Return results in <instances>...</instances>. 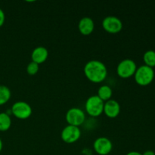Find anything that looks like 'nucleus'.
Returning <instances> with one entry per match:
<instances>
[{
    "mask_svg": "<svg viewBox=\"0 0 155 155\" xmlns=\"http://www.w3.org/2000/svg\"><path fill=\"white\" fill-rule=\"evenodd\" d=\"M84 74L86 78L92 83H100L105 80L107 69L104 63L98 60H91L84 67Z\"/></svg>",
    "mask_w": 155,
    "mask_h": 155,
    "instance_id": "1",
    "label": "nucleus"
},
{
    "mask_svg": "<svg viewBox=\"0 0 155 155\" xmlns=\"http://www.w3.org/2000/svg\"><path fill=\"white\" fill-rule=\"evenodd\" d=\"M135 81L141 86H146L151 84L154 78V71L152 68L142 65L137 68L134 74Z\"/></svg>",
    "mask_w": 155,
    "mask_h": 155,
    "instance_id": "2",
    "label": "nucleus"
},
{
    "mask_svg": "<svg viewBox=\"0 0 155 155\" xmlns=\"http://www.w3.org/2000/svg\"><path fill=\"white\" fill-rule=\"evenodd\" d=\"M104 102L98 95H92L86 100L85 108L89 116L97 117L104 111Z\"/></svg>",
    "mask_w": 155,
    "mask_h": 155,
    "instance_id": "3",
    "label": "nucleus"
},
{
    "mask_svg": "<svg viewBox=\"0 0 155 155\" xmlns=\"http://www.w3.org/2000/svg\"><path fill=\"white\" fill-rule=\"evenodd\" d=\"M137 70L136 62L130 58L124 59L118 64L117 67V74L120 77L124 79L130 78L134 76Z\"/></svg>",
    "mask_w": 155,
    "mask_h": 155,
    "instance_id": "4",
    "label": "nucleus"
},
{
    "mask_svg": "<svg viewBox=\"0 0 155 155\" xmlns=\"http://www.w3.org/2000/svg\"><path fill=\"white\" fill-rule=\"evenodd\" d=\"M65 118L68 125L79 127L84 123L86 115L82 109L79 107H72L68 110L65 115Z\"/></svg>",
    "mask_w": 155,
    "mask_h": 155,
    "instance_id": "5",
    "label": "nucleus"
},
{
    "mask_svg": "<svg viewBox=\"0 0 155 155\" xmlns=\"http://www.w3.org/2000/svg\"><path fill=\"white\" fill-rule=\"evenodd\" d=\"M32 107L25 101H17L12 105V113L15 117L20 120H26L32 114Z\"/></svg>",
    "mask_w": 155,
    "mask_h": 155,
    "instance_id": "6",
    "label": "nucleus"
},
{
    "mask_svg": "<svg viewBox=\"0 0 155 155\" xmlns=\"http://www.w3.org/2000/svg\"><path fill=\"white\" fill-rule=\"evenodd\" d=\"M81 136V131L78 127L68 125L63 129L61 137L63 142L68 144H72L77 142Z\"/></svg>",
    "mask_w": 155,
    "mask_h": 155,
    "instance_id": "7",
    "label": "nucleus"
},
{
    "mask_svg": "<svg viewBox=\"0 0 155 155\" xmlns=\"http://www.w3.org/2000/svg\"><path fill=\"white\" fill-rule=\"evenodd\" d=\"M103 29L112 34L120 33L123 29V23L120 18L115 16H107L102 21Z\"/></svg>",
    "mask_w": 155,
    "mask_h": 155,
    "instance_id": "8",
    "label": "nucleus"
},
{
    "mask_svg": "<svg viewBox=\"0 0 155 155\" xmlns=\"http://www.w3.org/2000/svg\"><path fill=\"white\" fill-rule=\"evenodd\" d=\"M93 148L98 154L107 155L113 149V143L108 138L99 137L94 142Z\"/></svg>",
    "mask_w": 155,
    "mask_h": 155,
    "instance_id": "9",
    "label": "nucleus"
},
{
    "mask_svg": "<svg viewBox=\"0 0 155 155\" xmlns=\"http://www.w3.org/2000/svg\"><path fill=\"white\" fill-rule=\"evenodd\" d=\"M103 113L109 118H116L120 113V105L119 102L114 99L105 101Z\"/></svg>",
    "mask_w": 155,
    "mask_h": 155,
    "instance_id": "10",
    "label": "nucleus"
},
{
    "mask_svg": "<svg viewBox=\"0 0 155 155\" xmlns=\"http://www.w3.org/2000/svg\"><path fill=\"white\" fill-rule=\"evenodd\" d=\"M78 29L81 34L84 36H89L94 31L95 23L93 20L89 17H84L79 21Z\"/></svg>",
    "mask_w": 155,
    "mask_h": 155,
    "instance_id": "11",
    "label": "nucleus"
},
{
    "mask_svg": "<svg viewBox=\"0 0 155 155\" xmlns=\"http://www.w3.org/2000/svg\"><path fill=\"white\" fill-rule=\"evenodd\" d=\"M48 57V51L45 47L38 46L33 49L31 54L32 61L40 64L44 63Z\"/></svg>",
    "mask_w": 155,
    "mask_h": 155,
    "instance_id": "12",
    "label": "nucleus"
},
{
    "mask_svg": "<svg viewBox=\"0 0 155 155\" xmlns=\"http://www.w3.org/2000/svg\"><path fill=\"white\" fill-rule=\"evenodd\" d=\"M112 95H113V91L112 89L109 86L107 85H103L99 87L98 90V96L104 102L109 101L111 99Z\"/></svg>",
    "mask_w": 155,
    "mask_h": 155,
    "instance_id": "13",
    "label": "nucleus"
},
{
    "mask_svg": "<svg viewBox=\"0 0 155 155\" xmlns=\"http://www.w3.org/2000/svg\"><path fill=\"white\" fill-rule=\"evenodd\" d=\"M12 126V119L7 113H0V131L5 132L10 129Z\"/></svg>",
    "mask_w": 155,
    "mask_h": 155,
    "instance_id": "14",
    "label": "nucleus"
},
{
    "mask_svg": "<svg viewBox=\"0 0 155 155\" xmlns=\"http://www.w3.org/2000/svg\"><path fill=\"white\" fill-rule=\"evenodd\" d=\"M11 90L4 85H0V105H3L9 101L11 98Z\"/></svg>",
    "mask_w": 155,
    "mask_h": 155,
    "instance_id": "15",
    "label": "nucleus"
},
{
    "mask_svg": "<svg viewBox=\"0 0 155 155\" xmlns=\"http://www.w3.org/2000/svg\"><path fill=\"white\" fill-rule=\"evenodd\" d=\"M143 61L146 66L152 68L155 67V51L148 50L145 51L143 55Z\"/></svg>",
    "mask_w": 155,
    "mask_h": 155,
    "instance_id": "16",
    "label": "nucleus"
},
{
    "mask_svg": "<svg viewBox=\"0 0 155 155\" xmlns=\"http://www.w3.org/2000/svg\"><path fill=\"white\" fill-rule=\"evenodd\" d=\"M39 70V64L35 62L31 61L30 63H29L27 66V73L29 74V75H36L38 73Z\"/></svg>",
    "mask_w": 155,
    "mask_h": 155,
    "instance_id": "17",
    "label": "nucleus"
},
{
    "mask_svg": "<svg viewBox=\"0 0 155 155\" xmlns=\"http://www.w3.org/2000/svg\"><path fill=\"white\" fill-rule=\"evenodd\" d=\"M5 20V15L4 12L0 8V27L4 24Z\"/></svg>",
    "mask_w": 155,
    "mask_h": 155,
    "instance_id": "18",
    "label": "nucleus"
},
{
    "mask_svg": "<svg viewBox=\"0 0 155 155\" xmlns=\"http://www.w3.org/2000/svg\"><path fill=\"white\" fill-rule=\"evenodd\" d=\"M142 155H155V153L151 150H148V151H145Z\"/></svg>",
    "mask_w": 155,
    "mask_h": 155,
    "instance_id": "19",
    "label": "nucleus"
},
{
    "mask_svg": "<svg viewBox=\"0 0 155 155\" xmlns=\"http://www.w3.org/2000/svg\"><path fill=\"white\" fill-rule=\"evenodd\" d=\"M126 155H142V153L139 152V151H130V152L127 153Z\"/></svg>",
    "mask_w": 155,
    "mask_h": 155,
    "instance_id": "20",
    "label": "nucleus"
},
{
    "mask_svg": "<svg viewBox=\"0 0 155 155\" xmlns=\"http://www.w3.org/2000/svg\"><path fill=\"white\" fill-rule=\"evenodd\" d=\"M2 147H3V143H2V139H0V152L2 151Z\"/></svg>",
    "mask_w": 155,
    "mask_h": 155,
    "instance_id": "21",
    "label": "nucleus"
}]
</instances>
